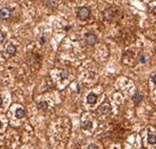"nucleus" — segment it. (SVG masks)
I'll return each instance as SVG.
<instances>
[{
	"mask_svg": "<svg viewBox=\"0 0 156 149\" xmlns=\"http://www.w3.org/2000/svg\"><path fill=\"white\" fill-rule=\"evenodd\" d=\"M77 15H78V18L81 19V20H87V19L90 17V15H91V11H90L89 7L82 6V7H80V9L78 10Z\"/></svg>",
	"mask_w": 156,
	"mask_h": 149,
	"instance_id": "f257e3e1",
	"label": "nucleus"
},
{
	"mask_svg": "<svg viewBox=\"0 0 156 149\" xmlns=\"http://www.w3.org/2000/svg\"><path fill=\"white\" fill-rule=\"evenodd\" d=\"M10 17H11V10L9 7H2V9H0V19L5 20V19H9Z\"/></svg>",
	"mask_w": 156,
	"mask_h": 149,
	"instance_id": "f03ea898",
	"label": "nucleus"
},
{
	"mask_svg": "<svg viewBox=\"0 0 156 149\" xmlns=\"http://www.w3.org/2000/svg\"><path fill=\"white\" fill-rule=\"evenodd\" d=\"M85 42H87L89 45H94L95 43L97 42V37L95 36L94 34L89 33V34L85 35Z\"/></svg>",
	"mask_w": 156,
	"mask_h": 149,
	"instance_id": "7ed1b4c3",
	"label": "nucleus"
},
{
	"mask_svg": "<svg viewBox=\"0 0 156 149\" xmlns=\"http://www.w3.org/2000/svg\"><path fill=\"white\" fill-rule=\"evenodd\" d=\"M5 53L7 55H10V56H13V55H15V53H16V46H15L13 43H9V44L6 45Z\"/></svg>",
	"mask_w": 156,
	"mask_h": 149,
	"instance_id": "20e7f679",
	"label": "nucleus"
},
{
	"mask_svg": "<svg viewBox=\"0 0 156 149\" xmlns=\"http://www.w3.org/2000/svg\"><path fill=\"white\" fill-rule=\"evenodd\" d=\"M96 101H97V96L95 95V93L90 92L89 95L87 96V102L89 104H95Z\"/></svg>",
	"mask_w": 156,
	"mask_h": 149,
	"instance_id": "39448f33",
	"label": "nucleus"
},
{
	"mask_svg": "<svg viewBox=\"0 0 156 149\" xmlns=\"http://www.w3.org/2000/svg\"><path fill=\"white\" fill-rule=\"evenodd\" d=\"M110 104H108V103H103L101 106L99 107V111L102 113V115H106V113H108L109 111H110Z\"/></svg>",
	"mask_w": 156,
	"mask_h": 149,
	"instance_id": "423d86ee",
	"label": "nucleus"
},
{
	"mask_svg": "<svg viewBox=\"0 0 156 149\" xmlns=\"http://www.w3.org/2000/svg\"><path fill=\"white\" fill-rule=\"evenodd\" d=\"M142 98H143V97H142L141 93H139V92L137 91V92H136L135 95L133 96V101H134V103H135V104H138L139 102H141Z\"/></svg>",
	"mask_w": 156,
	"mask_h": 149,
	"instance_id": "0eeeda50",
	"label": "nucleus"
},
{
	"mask_svg": "<svg viewBox=\"0 0 156 149\" xmlns=\"http://www.w3.org/2000/svg\"><path fill=\"white\" fill-rule=\"evenodd\" d=\"M15 116H16L17 119H22V118L25 116V111L23 110L22 108H18L16 110V112H15Z\"/></svg>",
	"mask_w": 156,
	"mask_h": 149,
	"instance_id": "6e6552de",
	"label": "nucleus"
},
{
	"mask_svg": "<svg viewBox=\"0 0 156 149\" xmlns=\"http://www.w3.org/2000/svg\"><path fill=\"white\" fill-rule=\"evenodd\" d=\"M37 107H38L39 110H46V108H48V103H46V101H41L37 104Z\"/></svg>",
	"mask_w": 156,
	"mask_h": 149,
	"instance_id": "1a4fd4ad",
	"label": "nucleus"
},
{
	"mask_svg": "<svg viewBox=\"0 0 156 149\" xmlns=\"http://www.w3.org/2000/svg\"><path fill=\"white\" fill-rule=\"evenodd\" d=\"M92 126H93V123L91 121H87V122L82 123V125H81V127L83 129H90V128H92Z\"/></svg>",
	"mask_w": 156,
	"mask_h": 149,
	"instance_id": "9d476101",
	"label": "nucleus"
},
{
	"mask_svg": "<svg viewBox=\"0 0 156 149\" xmlns=\"http://www.w3.org/2000/svg\"><path fill=\"white\" fill-rule=\"evenodd\" d=\"M148 142L150 144H156V135H153V134H149L148 135Z\"/></svg>",
	"mask_w": 156,
	"mask_h": 149,
	"instance_id": "9b49d317",
	"label": "nucleus"
},
{
	"mask_svg": "<svg viewBox=\"0 0 156 149\" xmlns=\"http://www.w3.org/2000/svg\"><path fill=\"white\" fill-rule=\"evenodd\" d=\"M46 5L50 7H55L56 6V0H48L46 1Z\"/></svg>",
	"mask_w": 156,
	"mask_h": 149,
	"instance_id": "f8f14e48",
	"label": "nucleus"
},
{
	"mask_svg": "<svg viewBox=\"0 0 156 149\" xmlns=\"http://www.w3.org/2000/svg\"><path fill=\"white\" fill-rule=\"evenodd\" d=\"M146 61H147V57L143 56V55H141V56L139 57V62H140V63H145Z\"/></svg>",
	"mask_w": 156,
	"mask_h": 149,
	"instance_id": "ddd939ff",
	"label": "nucleus"
},
{
	"mask_svg": "<svg viewBox=\"0 0 156 149\" xmlns=\"http://www.w3.org/2000/svg\"><path fill=\"white\" fill-rule=\"evenodd\" d=\"M39 43H40V44H44V43H45V37L44 36L39 38Z\"/></svg>",
	"mask_w": 156,
	"mask_h": 149,
	"instance_id": "4468645a",
	"label": "nucleus"
},
{
	"mask_svg": "<svg viewBox=\"0 0 156 149\" xmlns=\"http://www.w3.org/2000/svg\"><path fill=\"white\" fill-rule=\"evenodd\" d=\"M4 34H3L2 32H0V43H2L3 42V40H4Z\"/></svg>",
	"mask_w": 156,
	"mask_h": 149,
	"instance_id": "2eb2a0df",
	"label": "nucleus"
},
{
	"mask_svg": "<svg viewBox=\"0 0 156 149\" xmlns=\"http://www.w3.org/2000/svg\"><path fill=\"white\" fill-rule=\"evenodd\" d=\"M88 149H97V145H95V144H90L89 147H88Z\"/></svg>",
	"mask_w": 156,
	"mask_h": 149,
	"instance_id": "dca6fc26",
	"label": "nucleus"
},
{
	"mask_svg": "<svg viewBox=\"0 0 156 149\" xmlns=\"http://www.w3.org/2000/svg\"><path fill=\"white\" fill-rule=\"evenodd\" d=\"M152 82H153V83L156 85V73H155V74L152 76Z\"/></svg>",
	"mask_w": 156,
	"mask_h": 149,
	"instance_id": "f3484780",
	"label": "nucleus"
},
{
	"mask_svg": "<svg viewBox=\"0 0 156 149\" xmlns=\"http://www.w3.org/2000/svg\"><path fill=\"white\" fill-rule=\"evenodd\" d=\"M67 77H68V74H65V73H62L61 74V78H62V79H64V78H67Z\"/></svg>",
	"mask_w": 156,
	"mask_h": 149,
	"instance_id": "a211bd4d",
	"label": "nucleus"
},
{
	"mask_svg": "<svg viewBox=\"0 0 156 149\" xmlns=\"http://www.w3.org/2000/svg\"><path fill=\"white\" fill-rule=\"evenodd\" d=\"M152 13H153L154 15H156V6H154L153 9H152Z\"/></svg>",
	"mask_w": 156,
	"mask_h": 149,
	"instance_id": "6ab92c4d",
	"label": "nucleus"
},
{
	"mask_svg": "<svg viewBox=\"0 0 156 149\" xmlns=\"http://www.w3.org/2000/svg\"><path fill=\"white\" fill-rule=\"evenodd\" d=\"M2 103H3V100H2V98L0 97V106H1V105H2Z\"/></svg>",
	"mask_w": 156,
	"mask_h": 149,
	"instance_id": "aec40b11",
	"label": "nucleus"
},
{
	"mask_svg": "<svg viewBox=\"0 0 156 149\" xmlns=\"http://www.w3.org/2000/svg\"><path fill=\"white\" fill-rule=\"evenodd\" d=\"M70 29H71V26H67V27H65V30H69Z\"/></svg>",
	"mask_w": 156,
	"mask_h": 149,
	"instance_id": "412c9836",
	"label": "nucleus"
},
{
	"mask_svg": "<svg viewBox=\"0 0 156 149\" xmlns=\"http://www.w3.org/2000/svg\"><path fill=\"white\" fill-rule=\"evenodd\" d=\"M1 126H2V123H1V121H0V128H1Z\"/></svg>",
	"mask_w": 156,
	"mask_h": 149,
	"instance_id": "4be33fe9",
	"label": "nucleus"
}]
</instances>
